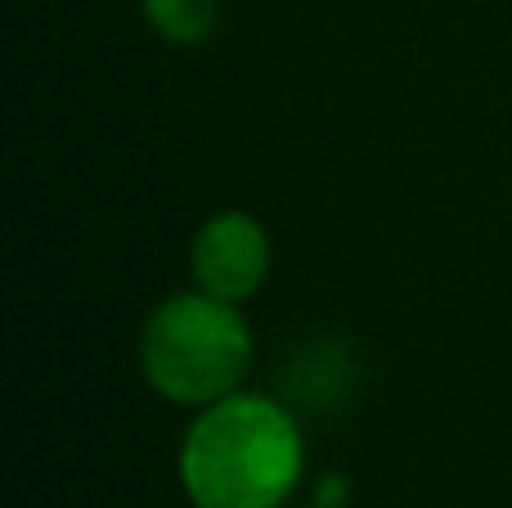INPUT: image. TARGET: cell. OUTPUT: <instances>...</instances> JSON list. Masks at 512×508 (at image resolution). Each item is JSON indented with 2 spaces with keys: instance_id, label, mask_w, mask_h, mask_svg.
Returning <instances> with one entry per match:
<instances>
[{
  "instance_id": "cell-1",
  "label": "cell",
  "mask_w": 512,
  "mask_h": 508,
  "mask_svg": "<svg viewBox=\"0 0 512 508\" xmlns=\"http://www.w3.org/2000/svg\"><path fill=\"white\" fill-rule=\"evenodd\" d=\"M180 477L198 508H279L301 477L297 423L265 396H225L189 428Z\"/></svg>"
},
{
  "instance_id": "cell-2",
  "label": "cell",
  "mask_w": 512,
  "mask_h": 508,
  "mask_svg": "<svg viewBox=\"0 0 512 508\" xmlns=\"http://www.w3.org/2000/svg\"><path fill=\"white\" fill-rule=\"evenodd\" d=\"M144 378L176 405H216L239 387L252 338L234 302L212 293H180L149 315L140 338Z\"/></svg>"
},
{
  "instance_id": "cell-3",
  "label": "cell",
  "mask_w": 512,
  "mask_h": 508,
  "mask_svg": "<svg viewBox=\"0 0 512 508\" xmlns=\"http://www.w3.org/2000/svg\"><path fill=\"white\" fill-rule=\"evenodd\" d=\"M270 270V239L248 212H221L194 239V279L221 302H243Z\"/></svg>"
},
{
  "instance_id": "cell-4",
  "label": "cell",
  "mask_w": 512,
  "mask_h": 508,
  "mask_svg": "<svg viewBox=\"0 0 512 508\" xmlns=\"http://www.w3.org/2000/svg\"><path fill=\"white\" fill-rule=\"evenodd\" d=\"M144 14L171 45H198L212 36L221 0H144Z\"/></svg>"
},
{
  "instance_id": "cell-5",
  "label": "cell",
  "mask_w": 512,
  "mask_h": 508,
  "mask_svg": "<svg viewBox=\"0 0 512 508\" xmlns=\"http://www.w3.org/2000/svg\"><path fill=\"white\" fill-rule=\"evenodd\" d=\"M342 500H346V482H342V477H328V482L319 486V504H324V508H337Z\"/></svg>"
}]
</instances>
